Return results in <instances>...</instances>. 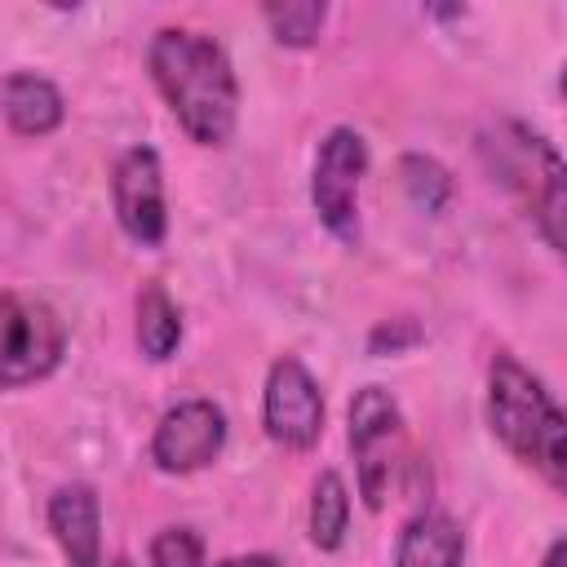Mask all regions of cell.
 <instances>
[{"instance_id":"11","label":"cell","mask_w":567,"mask_h":567,"mask_svg":"<svg viewBox=\"0 0 567 567\" xmlns=\"http://www.w3.org/2000/svg\"><path fill=\"white\" fill-rule=\"evenodd\" d=\"M461 558H465V536L439 509L416 514L403 527L399 549H394V567H461Z\"/></svg>"},{"instance_id":"20","label":"cell","mask_w":567,"mask_h":567,"mask_svg":"<svg viewBox=\"0 0 567 567\" xmlns=\"http://www.w3.org/2000/svg\"><path fill=\"white\" fill-rule=\"evenodd\" d=\"M540 567H567V540H554L549 545V554H545V563Z\"/></svg>"},{"instance_id":"5","label":"cell","mask_w":567,"mask_h":567,"mask_svg":"<svg viewBox=\"0 0 567 567\" xmlns=\"http://www.w3.org/2000/svg\"><path fill=\"white\" fill-rule=\"evenodd\" d=\"M4 315V346H0V381L9 390L31 385L40 377H49L66 350V328L53 315V306H44L40 297H22V292H4L0 301Z\"/></svg>"},{"instance_id":"4","label":"cell","mask_w":567,"mask_h":567,"mask_svg":"<svg viewBox=\"0 0 567 567\" xmlns=\"http://www.w3.org/2000/svg\"><path fill=\"white\" fill-rule=\"evenodd\" d=\"M350 452L359 465V492L368 509H381L403 465V412L390 390L363 385L350 399Z\"/></svg>"},{"instance_id":"6","label":"cell","mask_w":567,"mask_h":567,"mask_svg":"<svg viewBox=\"0 0 567 567\" xmlns=\"http://www.w3.org/2000/svg\"><path fill=\"white\" fill-rule=\"evenodd\" d=\"M368 173V146L354 128H332L319 146L315 177H310V199L319 221L341 239H359V182Z\"/></svg>"},{"instance_id":"19","label":"cell","mask_w":567,"mask_h":567,"mask_svg":"<svg viewBox=\"0 0 567 567\" xmlns=\"http://www.w3.org/2000/svg\"><path fill=\"white\" fill-rule=\"evenodd\" d=\"M217 567H279L270 554H239V558H226V563H217Z\"/></svg>"},{"instance_id":"8","label":"cell","mask_w":567,"mask_h":567,"mask_svg":"<svg viewBox=\"0 0 567 567\" xmlns=\"http://www.w3.org/2000/svg\"><path fill=\"white\" fill-rule=\"evenodd\" d=\"M221 443H226L221 408L208 399H186L159 416L155 439H151V461L164 474H190V470L213 465L221 456Z\"/></svg>"},{"instance_id":"22","label":"cell","mask_w":567,"mask_h":567,"mask_svg":"<svg viewBox=\"0 0 567 567\" xmlns=\"http://www.w3.org/2000/svg\"><path fill=\"white\" fill-rule=\"evenodd\" d=\"M563 93H567V71H563Z\"/></svg>"},{"instance_id":"18","label":"cell","mask_w":567,"mask_h":567,"mask_svg":"<svg viewBox=\"0 0 567 567\" xmlns=\"http://www.w3.org/2000/svg\"><path fill=\"white\" fill-rule=\"evenodd\" d=\"M416 337H421V332H416V323H408L403 332H399V328H390V323H381V328L372 332V354H381L385 346H390V350H399L403 341H416Z\"/></svg>"},{"instance_id":"13","label":"cell","mask_w":567,"mask_h":567,"mask_svg":"<svg viewBox=\"0 0 567 567\" xmlns=\"http://www.w3.org/2000/svg\"><path fill=\"white\" fill-rule=\"evenodd\" d=\"M177 341H182V315H177L168 288L159 279L142 284V292H137V346H142V354L164 363L177 350Z\"/></svg>"},{"instance_id":"15","label":"cell","mask_w":567,"mask_h":567,"mask_svg":"<svg viewBox=\"0 0 567 567\" xmlns=\"http://www.w3.org/2000/svg\"><path fill=\"white\" fill-rule=\"evenodd\" d=\"M261 18H266V27H270V35H275L279 44L301 49V44H315V35H319L328 9L315 4V0H288V4H266Z\"/></svg>"},{"instance_id":"14","label":"cell","mask_w":567,"mask_h":567,"mask_svg":"<svg viewBox=\"0 0 567 567\" xmlns=\"http://www.w3.org/2000/svg\"><path fill=\"white\" fill-rule=\"evenodd\" d=\"M346 523H350V496L337 470H323L315 478L310 492V540L319 549H337L346 540Z\"/></svg>"},{"instance_id":"12","label":"cell","mask_w":567,"mask_h":567,"mask_svg":"<svg viewBox=\"0 0 567 567\" xmlns=\"http://www.w3.org/2000/svg\"><path fill=\"white\" fill-rule=\"evenodd\" d=\"M4 120L22 137H44L62 124V93L31 71H9L4 80Z\"/></svg>"},{"instance_id":"2","label":"cell","mask_w":567,"mask_h":567,"mask_svg":"<svg viewBox=\"0 0 567 567\" xmlns=\"http://www.w3.org/2000/svg\"><path fill=\"white\" fill-rule=\"evenodd\" d=\"M487 421L492 434L549 487L567 496V412L549 399L514 354H496L487 372Z\"/></svg>"},{"instance_id":"3","label":"cell","mask_w":567,"mask_h":567,"mask_svg":"<svg viewBox=\"0 0 567 567\" xmlns=\"http://www.w3.org/2000/svg\"><path fill=\"white\" fill-rule=\"evenodd\" d=\"M483 164L527 208L549 248L567 261V159L527 124L501 120L478 137Z\"/></svg>"},{"instance_id":"10","label":"cell","mask_w":567,"mask_h":567,"mask_svg":"<svg viewBox=\"0 0 567 567\" xmlns=\"http://www.w3.org/2000/svg\"><path fill=\"white\" fill-rule=\"evenodd\" d=\"M49 532L71 567H102V505L89 483H66L49 496Z\"/></svg>"},{"instance_id":"21","label":"cell","mask_w":567,"mask_h":567,"mask_svg":"<svg viewBox=\"0 0 567 567\" xmlns=\"http://www.w3.org/2000/svg\"><path fill=\"white\" fill-rule=\"evenodd\" d=\"M115 567H133V563H128V558H120V563H115Z\"/></svg>"},{"instance_id":"16","label":"cell","mask_w":567,"mask_h":567,"mask_svg":"<svg viewBox=\"0 0 567 567\" xmlns=\"http://www.w3.org/2000/svg\"><path fill=\"white\" fill-rule=\"evenodd\" d=\"M399 177H403L408 195H412L421 208H430V213H439V208L447 204V195H452V177H447L434 159H425V155H403Z\"/></svg>"},{"instance_id":"7","label":"cell","mask_w":567,"mask_h":567,"mask_svg":"<svg viewBox=\"0 0 567 567\" xmlns=\"http://www.w3.org/2000/svg\"><path fill=\"white\" fill-rule=\"evenodd\" d=\"M261 425L266 434L288 447V452H306L319 443L323 434V394L315 385V377L292 359H275L270 377H266V394H261Z\"/></svg>"},{"instance_id":"1","label":"cell","mask_w":567,"mask_h":567,"mask_svg":"<svg viewBox=\"0 0 567 567\" xmlns=\"http://www.w3.org/2000/svg\"><path fill=\"white\" fill-rule=\"evenodd\" d=\"M146 62H151L155 89L164 93L168 111L177 115L190 142L199 146L230 142L235 120H239V84H235V66L226 49L213 35L164 27L155 31Z\"/></svg>"},{"instance_id":"9","label":"cell","mask_w":567,"mask_h":567,"mask_svg":"<svg viewBox=\"0 0 567 567\" xmlns=\"http://www.w3.org/2000/svg\"><path fill=\"white\" fill-rule=\"evenodd\" d=\"M111 199L115 217L128 239L155 248L168 230V208H164V168L151 146H133L120 155L115 177H111Z\"/></svg>"},{"instance_id":"17","label":"cell","mask_w":567,"mask_h":567,"mask_svg":"<svg viewBox=\"0 0 567 567\" xmlns=\"http://www.w3.org/2000/svg\"><path fill=\"white\" fill-rule=\"evenodd\" d=\"M151 567H204V540L190 527H164L151 540Z\"/></svg>"}]
</instances>
